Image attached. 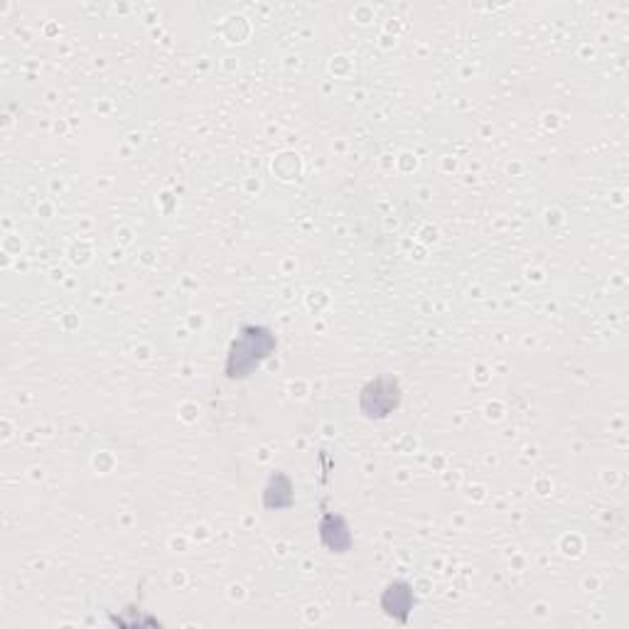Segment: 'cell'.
<instances>
[{
  "mask_svg": "<svg viewBox=\"0 0 629 629\" xmlns=\"http://www.w3.org/2000/svg\"><path fill=\"white\" fill-rule=\"evenodd\" d=\"M278 352V337L266 325H244L229 344L224 359V376L229 381L251 379L273 354Z\"/></svg>",
  "mask_w": 629,
  "mask_h": 629,
  "instance_id": "cell-1",
  "label": "cell"
},
{
  "mask_svg": "<svg viewBox=\"0 0 629 629\" xmlns=\"http://www.w3.org/2000/svg\"><path fill=\"white\" fill-rule=\"evenodd\" d=\"M403 403V386L399 376L394 374H379L369 379L367 384L359 389L357 408L362 418L372 423H381L399 413Z\"/></svg>",
  "mask_w": 629,
  "mask_h": 629,
  "instance_id": "cell-2",
  "label": "cell"
},
{
  "mask_svg": "<svg viewBox=\"0 0 629 629\" xmlns=\"http://www.w3.org/2000/svg\"><path fill=\"white\" fill-rule=\"evenodd\" d=\"M416 590L408 580H391L384 590H381V612H384L389 620L399 622V625H408L411 620V612L416 607Z\"/></svg>",
  "mask_w": 629,
  "mask_h": 629,
  "instance_id": "cell-3",
  "label": "cell"
},
{
  "mask_svg": "<svg viewBox=\"0 0 629 629\" xmlns=\"http://www.w3.org/2000/svg\"><path fill=\"white\" fill-rule=\"evenodd\" d=\"M317 536H320V544L325 546V551L332 553V556H347L354 548L352 526L347 524L342 514H322L320 524H317Z\"/></svg>",
  "mask_w": 629,
  "mask_h": 629,
  "instance_id": "cell-4",
  "label": "cell"
},
{
  "mask_svg": "<svg viewBox=\"0 0 629 629\" xmlns=\"http://www.w3.org/2000/svg\"><path fill=\"white\" fill-rule=\"evenodd\" d=\"M261 502L266 512H286L295 504V487L293 480L283 470H273L268 475L266 487H263Z\"/></svg>",
  "mask_w": 629,
  "mask_h": 629,
  "instance_id": "cell-5",
  "label": "cell"
}]
</instances>
